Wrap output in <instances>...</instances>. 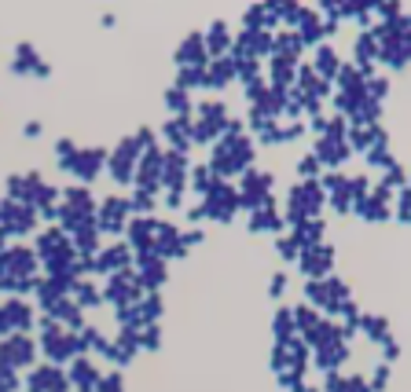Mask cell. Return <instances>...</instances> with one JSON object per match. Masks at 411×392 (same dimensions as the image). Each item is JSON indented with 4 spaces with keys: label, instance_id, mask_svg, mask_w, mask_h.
<instances>
[{
    "label": "cell",
    "instance_id": "cell-1",
    "mask_svg": "<svg viewBox=\"0 0 411 392\" xmlns=\"http://www.w3.org/2000/svg\"><path fill=\"white\" fill-rule=\"evenodd\" d=\"M202 209H206V216L221 220V224H231V220H235V213H239V191L221 180V184H217V187L202 198Z\"/></svg>",
    "mask_w": 411,
    "mask_h": 392
},
{
    "label": "cell",
    "instance_id": "cell-2",
    "mask_svg": "<svg viewBox=\"0 0 411 392\" xmlns=\"http://www.w3.org/2000/svg\"><path fill=\"white\" fill-rule=\"evenodd\" d=\"M389 205H393V191L382 187V184H375L364 202H356L353 213H356L360 220H367V224H382V220H389V213H393Z\"/></svg>",
    "mask_w": 411,
    "mask_h": 392
},
{
    "label": "cell",
    "instance_id": "cell-3",
    "mask_svg": "<svg viewBox=\"0 0 411 392\" xmlns=\"http://www.w3.org/2000/svg\"><path fill=\"white\" fill-rule=\"evenodd\" d=\"M298 268L305 271L308 279H327L330 271H334V246H330V242H319V246H308V250H301Z\"/></svg>",
    "mask_w": 411,
    "mask_h": 392
},
{
    "label": "cell",
    "instance_id": "cell-4",
    "mask_svg": "<svg viewBox=\"0 0 411 392\" xmlns=\"http://www.w3.org/2000/svg\"><path fill=\"white\" fill-rule=\"evenodd\" d=\"M353 67L367 77H375V67H378V41L371 37V30H360L353 37Z\"/></svg>",
    "mask_w": 411,
    "mask_h": 392
},
{
    "label": "cell",
    "instance_id": "cell-5",
    "mask_svg": "<svg viewBox=\"0 0 411 392\" xmlns=\"http://www.w3.org/2000/svg\"><path fill=\"white\" fill-rule=\"evenodd\" d=\"M283 228H287V224H283V213H279L276 198L268 194L265 205L250 213V231H257V235H261V231H268V235H283Z\"/></svg>",
    "mask_w": 411,
    "mask_h": 392
},
{
    "label": "cell",
    "instance_id": "cell-6",
    "mask_svg": "<svg viewBox=\"0 0 411 392\" xmlns=\"http://www.w3.org/2000/svg\"><path fill=\"white\" fill-rule=\"evenodd\" d=\"M312 154H316V162L319 165H327V169H342L345 162H349V147H345V139H330V136H319L316 139V147H312Z\"/></svg>",
    "mask_w": 411,
    "mask_h": 392
},
{
    "label": "cell",
    "instance_id": "cell-7",
    "mask_svg": "<svg viewBox=\"0 0 411 392\" xmlns=\"http://www.w3.org/2000/svg\"><path fill=\"white\" fill-rule=\"evenodd\" d=\"M308 67L316 70V77H324V81H334V74H338V67H342V56L334 51V44H316L312 48V62Z\"/></svg>",
    "mask_w": 411,
    "mask_h": 392
},
{
    "label": "cell",
    "instance_id": "cell-8",
    "mask_svg": "<svg viewBox=\"0 0 411 392\" xmlns=\"http://www.w3.org/2000/svg\"><path fill=\"white\" fill-rule=\"evenodd\" d=\"M202 41H206V56H213V59L228 56V51H231V30H228V22L217 19L210 30L202 33Z\"/></svg>",
    "mask_w": 411,
    "mask_h": 392
},
{
    "label": "cell",
    "instance_id": "cell-9",
    "mask_svg": "<svg viewBox=\"0 0 411 392\" xmlns=\"http://www.w3.org/2000/svg\"><path fill=\"white\" fill-rule=\"evenodd\" d=\"M294 33L301 37V44H324V19H319V11L316 8H305L301 11V22L294 26Z\"/></svg>",
    "mask_w": 411,
    "mask_h": 392
},
{
    "label": "cell",
    "instance_id": "cell-10",
    "mask_svg": "<svg viewBox=\"0 0 411 392\" xmlns=\"http://www.w3.org/2000/svg\"><path fill=\"white\" fill-rule=\"evenodd\" d=\"M378 62L389 70H404L411 62V41H389V44H378Z\"/></svg>",
    "mask_w": 411,
    "mask_h": 392
},
{
    "label": "cell",
    "instance_id": "cell-11",
    "mask_svg": "<svg viewBox=\"0 0 411 392\" xmlns=\"http://www.w3.org/2000/svg\"><path fill=\"white\" fill-rule=\"evenodd\" d=\"M301 51H305V44H301V37L294 33V30H276V33H272V56L298 62Z\"/></svg>",
    "mask_w": 411,
    "mask_h": 392
},
{
    "label": "cell",
    "instance_id": "cell-12",
    "mask_svg": "<svg viewBox=\"0 0 411 392\" xmlns=\"http://www.w3.org/2000/svg\"><path fill=\"white\" fill-rule=\"evenodd\" d=\"M364 158H367V165L371 169H389L396 158H393V151H389V133L378 125V133H375V143L364 151Z\"/></svg>",
    "mask_w": 411,
    "mask_h": 392
},
{
    "label": "cell",
    "instance_id": "cell-13",
    "mask_svg": "<svg viewBox=\"0 0 411 392\" xmlns=\"http://www.w3.org/2000/svg\"><path fill=\"white\" fill-rule=\"evenodd\" d=\"M294 74H298V62L268 56V77H265V81L272 88H294Z\"/></svg>",
    "mask_w": 411,
    "mask_h": 392
},
{
    "label": "cell",
    "instance_id": "cell-14",
    "mask_svg": "<svg viewBox=\"0 0 411 392\" xmlns=\"http://www.w3.org/2000/svg\"><path fill=\"white\" fill-rule=\"evenodd\" d=\"M290 235L298 239L301 250H308V246H319V242H324V235H327V220H324V216H308L305 224H298Z\"/></svg>",
    "mask_w": 411,
    "mask_h": 392
},
{
    "label": "cell",
    "instance_id": "cell-15",
    "mask_svg": "<svg viewBox=\"0 0 411 392\" xmlns=\"http://www.w3.org/2000/svg\"><path fill=\"white\" fill-rule=\"evenodd\" d=\"M231 77H235V59H231V56H221V59L206 62V85H210V88H224Z\"/></svg>",
    "mask_w": 411,
    "mask_h": 392
},
{
    "label": "cell",
    "instance_id": "cell-16",
    "mask_svg": "<svg viewBox=\"0 0 411 392\" xmlns=\"http://www.w3.org/2000/svg\"><path fill=\"white\" fill-rule=\"evenodd\" d=\"M305 305H312L316 312L324 308L327 316H330V293H327V282L324 279H308L305 282Z\"/></svg>",
    "mask_w": 411,
    "mask_h": 392
},
{
    "label": "cell",
    "instance_id": "cell-17",
    "mask_svg": "<svg viewBox=\"0 0 411 392\" xmlns=\"http://www.w3.org/2000/svg\"><path fill=\"white\" fill-rule=\"evenodd\" d=\"M375 133H378V125H371V128L349 125V133H345V147H349V151H367L371 143H375Z\"/></svg>",
    "mask_w": 411,
    "mask_h": 392
},
{
    "label": "cell",
    "instance_id": "cell-18",
    "mask_svg": "<svg viewBox=\"0 0 411 392\" xmlns=\"http://www.w3.org/2000/svg\"><path fill=\"white\" fill-rule=\"evenodd\" d=\"M360 330H364L375 345H382L389 337V319L385 316H360Z\"/></svg>",
    "mask_w": 411,
    "mask_h": 392
},
{
    "label": "cell",
    "instance_id": "cell-19",
    "mask_svg": "<svg viewBox=\"0 0 411 392\" xmlns=\"http://www.w3.org/2000/svg\"><path fill=\"white\" fill-rule=\"evenodd\" d=\"M99 165H103V151H88V154H77L70 169H74V173L81 176V180H92Z\"/></svg>",
    "mask_w": 411,
    "mask_h": 392
},
{
    "label": "cell",
    "instance_id": "cell-20",
    "mask_svg": "<svg viewBox=\"0 0 411 392\" xmlns=\"http://www.w3.org/2000/svg\"><path fill=\"white\" fill-rule=\"evenodd\" d=\"M154 228H158V224H154V220H133V224H128V235H133V246H140V250H151V246H154Z\"/></svg>",
    "mask_w": 411,
    "mask_h": 392
},
{
    "label": "cell",
    "instance_id": "cell-21",
    "mask_svg": "<svg viewBox=\"0 0 411 392\" xmlns=\"http://www.w3.org/2000/svg\"><path fill=\"white\" fill-rule=\"evenodd\" d=\"M191 184H195V191H202V198H206V194L221 184V176H217L210 165H195V169H191Z\"/></svg>",
    "mask_w": 411,
    "mask_h": 392
},
{
    "label": "cell",
    "instance_id": "cell-22",
    "mask_svg": "<svg viewBox=\"0 0 411 392\" xmlns=\"http://www.w3.org/2000/svg\"><path fill=\"white\" fill-rule=\"evenodd\" d=\"M345 180H349V176H345ZM327 205H330L338 216H349V213H353V194H349V184H342L338 191H330V194H327Z\"/></svg>",
    "mask_w": 411,
    "mask_h": 392
},
{
    "label": "cell",
    "instance_id": "cell-23",
    "mask_svg": "<svg viewBox=\"0 0 411 392\" xmlns=\"http://www.w3.org/2000/svg\"><path fill=\"white\" fill-rule=\"evenodd\" d=\"M364 96L375 99V103H385V96H389V77H385V74L367 77V81H364Z\"/></svg>",
    "mask_w": 411,
    "mask_h": 392
},
{
    "label": "cell",
    "instance_id": "cell-24",
    "mask_svg": "<svg viewBox=\"0 0 411 392\" xmlns=\"http://www.w3.org/2000/svg\"><path fill=\"white\" fill-rule=\"evenodd\" d=\"M382 187H389V191L408 187V169H404L401 162H393L389 169H382Z\"/></svg>",
    "mask_w": 411,
    "mask_h": 392
},
{
    "label": "cell",
    "instance_id": "cell-25",
    "mask_svg": "<svg viewBox=\"0 0 411 392\" xmlns=\"http://www.w3.org/2000/svg\"><path fill=\"white\" fill-rule=\"evenodd\" d=\"M345 184H349V194H353V209H356V202H364V198H367L371 187H375L367 173H353L349 180H345Z\"/></svg>",
    "mask_w": 411,
    "mask_h": 392
},
{
    "label": "cell",
    "instance_id": "cell-26",
    "mask_svg": "<svg viewBox=\"0 0 411 392\" xmlns=\"http://www.w3.org/2000/svg\"><path fill=\"white\" fill-rule=\"evenodd\" d=\"M165 107L169 110H176L180 117H187L191 114V99H187V88H169V92H165Z\"/></svg>",
    "mask_w": 411,
    "mask_h": 392
},
{
    "label": "cell",
    "instance_id": "cell-27",
    "mask_svg": "<svg viewBox=\"0 0 411 392\" xmlns=\"http://www.w3.org/2000/svg\"><path fill=\"white\" fill-rule=\"evenodd\" d=\"M276 253L287 260V264H294V260L301 257V246H298V239H294V235H276Z\"/></svg>",
    "mask_w": 411,
    "mask_h": 392
},
{
    "label": "cell",
    "instance_id": "cell-28",
    "mask_svg": "<svg viewBox=\"0 0 411 392\" xmlns=\"http://www.w3.org/2000/svg\"><path fill=\"white\" fill-rule=\"evenodd\" d=\"M272 330L279 341H287V337H294V308H279L276 319H272Z\"/></svg>",
    "mask_w": 411,
    "mask_h": 392
},
{
    "label": "cell",
    "instance_id": "cell-29",
    "mask_svg": "<svg viewBox=\"0 0 411 392\" xmlns=\"http://www.w3.org/2000/svg\"><path fill=\"white\" fill-rule=\"evenodd\" d=\"M319 319V312L312 308V305H294V330H308V326H312Z\"/></svg>",
    "mask_w": 411,
    "mask_h": 392
},
{
    "label": "cell",
    "instance_id": "cell-30",
    "mask_svg": "<svg viewBox=\"0 0 411 392\" xmlns=\"http://www.w3.org/2000/svg\"><path fill=\"white\" fill-rule=\"evenodd\" d=\"M265 96H268V81H265V74H261V77H253V81H246V99H250V107L265 103Z\"/></svg>",
    "mask_w": 411,
    "mask_h": 392
},
{
    "label": "cell",
    "instance_id": "cell-31",
    "mask_svg": "<svg viewBox=\"0 0 411 392\" xmlns=\"http://www.w3.org/2000/svg\"><path fill=\"white\" fill-rule=\"evenodd\" d=\"M206 85V67H180V88Z\"/></svg>",
    "mask_w": 411,
    "mask_h": 392
},
{
    "label": "cell",
    "instance_id": "cell-32",
    "mask_svg": "<svg viewBox=\"0 0 411 392\" xmlns=\"http://www.w3.org/2000/svg\"><path fill=\"white\" fill-rule=\"evenodd\" d=\"M319 173H324V165L316 162V154H305V158L298 162V176H301V180H316Z\"/></svg>",
    "mask_w": 411,
    "mask_h": 392
},
{
    "label": "cell",
    "instance_id": "cell-33",
    "mask_svg": "<svg viewBox=\"0 0 411 392\" xmlns=\"http://www.w3.org/2000/svg\"><path fill=\"white\" fill-rule=\"evenodd\" d=\"M396 220H404V224H411V187H401V194H396Z\"/></svg>",
    "mask_w": 411,
    "mask_h": 392
},
{
    "label": "cell",
    "instance_id": "cell-34",
    "mask_svg": "<svg viewBox=\"0 0 411 392\" xmlns=\"http://www.w3.org/2000/svg\"><path fill=\"white\" fill-rule=\"evenodd\" d=\"M125 260H128V250H125V246H114V250H107V253H103L99 268H121Z\"/></svg>",
    "mask_w": 411,
    "mask_h": 392
},
{
    "label": "cell",
    "instance_id": "cell-35",
    "mask_svg": "<svg viewBox=\"0 0 411 392\" xmlns=\"http://www.w3.org/2000/svg\"><path fill=\"white\" fill-rule=\"evenodd\" d=\"M345 133H349V121H345L342 114L327 117V133H324V136H330V139H345Z\"/></svg>",
    "mask_w": 411,
    "mask_h": 392
},
{
    "label": "cell",
    "instance_id": "cell-36",
    "mask_svg": "<svg viewBox=\"0 0 411 392\" xmlns=\"http://www.w3.org/2000/svg\"><path fill=\"white\" fill-rule=\"evenodd\" d=\"M279 133H283V143H294V139L305 136V121H283Z\"/></svg>",
    "mask_w": 411,
    "mask_h": 392
},
{
    "label": "cell",
    "instance_id": "cell-37",
    "mask_svg": "<svg viewBox=\"0 0 411 392\" xmlns=\"http://www.w3.org/2000/svg\"><path fill=\"white\" fill-rule=\"evenodd\" d=\"M287 271H276V275L272 279H268V297H283V293H287Z\"/></svg>",
    "mask_w": 411,
    "mask_h": 392
},
{
    "label": "cell",
    "instance_id": "cell-38",
    "mask_svg": "<svg viewBox=\"0 0 411 392\" xmlns=\"http://www.w3.org/2000/svg\"><path fill=\"white\" fill-rule=\"evenodd\" d=\"M385 382H389V367H385V363H378L375 367V374H371V392H378V389H385Z\"/></svg>",
    "mask_w": 411,
    "mask_h": 392
},
{
    "label": "cell",
    "instance_id": "cell-39",
    "mask_svg": "<svg viewBox=\"0 0 411 392\" xmlns=\"http://www.w3.org/2000/svg\"><path fill=\"white\" fill-rule=\"evenodd\" d=\"M206 239V231L202 228H191V231H184V235H180V242H184V250H187V246H195V242H202Z\"/></svg>",
    "mask_w": 411,
    "mask_h": 392
},
{
    "label": "cell",
    "instance_id": "cell-40",
    "mask_svg": "<svg viewBox=\"0 0 411 392\" xmlns=\"http://www.w3.org/2000/svg\"><path fill=\"white\" fill-rule=\"evenodd\" d=\"M382 348H385V359H396V356H401V345H396L393 337H385V341H382Z\"/></svg>",
    "mask_w": 411,
    "mask_h": 392
},
{
    "label": "cell",
    "instance_id": "cell-41",
    "mask_svg": "<svg viewBox=\"0 0 411 392\" xmlns=\"http://www.w3.org/2000/svg\"><path fill=\"white\" fill-rule=\"evenodd\" d=\"M165 202H169V205H173V209H176V205H180V202H184V194H180V191H169V198H165Z\"/></svg>",
    "mask_w": 411,
    "mask_h": 392
}]
</instances>
